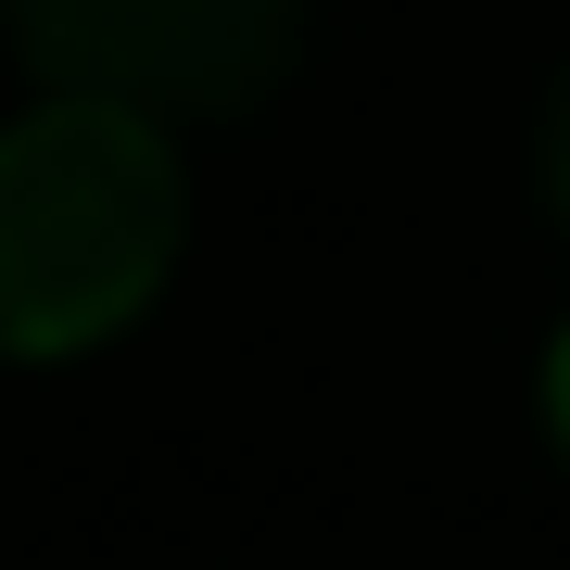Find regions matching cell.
I'll use <instances>...</instances> for the list:
<instances>
[{"instance_id": "obj_4", "label": "cell", "mask_w": 570, "mask_h": 570, "mask_svg": "<svg viewBox=\"0 0 570 570\" xmlns=\"http://www.w3.org/2000/svg\"><path fill=\"white\" fill-rule=\"evenodd\" d=\"M546 419H558V444H570V330L546 343Z\"/></svg>"}, {"instance_id": "obj_2", "label": "cell", "mask_w": 570, "mask_h": 570, "mask_svg": "<svg viewBox=\"0 0 570 570\" xmlns=\"http://www.w3.org/2000/svg\"><path fill=\"white\" fill-rule=\"evenodd\" d=\"M0 26L39 89H89V102H140L190 127L279 89L305 0H0Z\"/></svg>"}, {"instance_id": "obj_3", "label": "cell", "mask_w": 570, "mask_h": 570, "mask_svg": "<svg viewBox=\"0 0 570 570\" xmlns=\"http://www.w3.org/2000/svg\"><path fill=\"white\" fill-rule=\"evenodd\" d=\"M546 204L570 228V77H558V102H546Z\"/></svg>"}, {"instance_id": "obj_1", "label": "cell", "mask_w": 570, "mask_h": 570, "mask_svg": "<svg viewBox=\"0 0 570 570\" xmlns=\"http://www.w3.org/2000/svg\"><path fill=\"white\" fill-rule=\"evenodd\" d=\"M190 242L178 127L39 89L0 127V355H89L165 292Z\"/></svg>"}]
</instances>
